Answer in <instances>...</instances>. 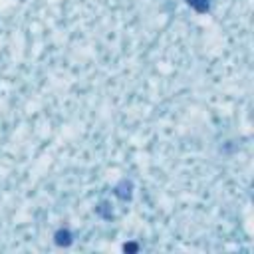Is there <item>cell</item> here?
<instances>
[{"label": "cell", "instance_id": "1", "mask_svg": "<svg viewBox=\"0 0 254 254\" xmlns=\"http://www.w3.org/2000/svg\"><path fill=\"white\" fill-rule=\"evenodd\" d=\"M54 242H56V246H60V248H67V246H71V242H73V234H71V230L69 228H58L56 232H54Z\"/></svg>", "mask_w": 254, "mask_h": 254}, {"label": "cell", "instance_id": "2", "mask_svg": "<svg viewBox=\"0 0 254 254\" xmlns=\"http://www.w3.org/2000/svg\"><path fill=\"white\" fill-rule=\"evenodd\" d=\"M113 194H115L117 198H121V200H129V198H131V194H133V183H131V181H127V179L119 181V183H117V187L113 189Z\"/></svg>", "mask_w": 254, "mask_h": 254}, {"label": "cell", "instance_id": "3", "mask_svg": "<svg viewBox=\"0 0 254 254\" xmlns=\"http://www.w3.org/2000/svg\"><path fill=\"white\" fill-rule=\"evenodd\" d=\"M187 4H189L194 12H198V14H204V12H208V8H210V0H187Z\"/></svg>", "mask_w": 254, "mask_h": 254}, {"label": "cell", "instance_id": "4", "mask_svg": "<svg viewBox=\"0 0 254 254\" xmlns=\"http://www.w3.org/2000/svg\"><path fill=\"white\" fill-rule=\"evenodd\" d=\"M95 212H97L101 218H111V216H113L111 206H109V202H105V200H101V202L95 206Z\"/></svg>", "mask_w": 254, "mask_h": 254}, {"label": "cell", "instance_id": "5", "mask_svg": "<svg viewBox=\"0 0 254 254\" xmlns=\"http://www.w3.org/2000/svg\"><path fill=\"white\" fill-rule=\"evenodd\" d=\"M123 250H125V252H137L139 246H137L135 242H129V244H123Z\"/></svg>", "mask_w": 254, "mask_h": 254}]
</instances>
